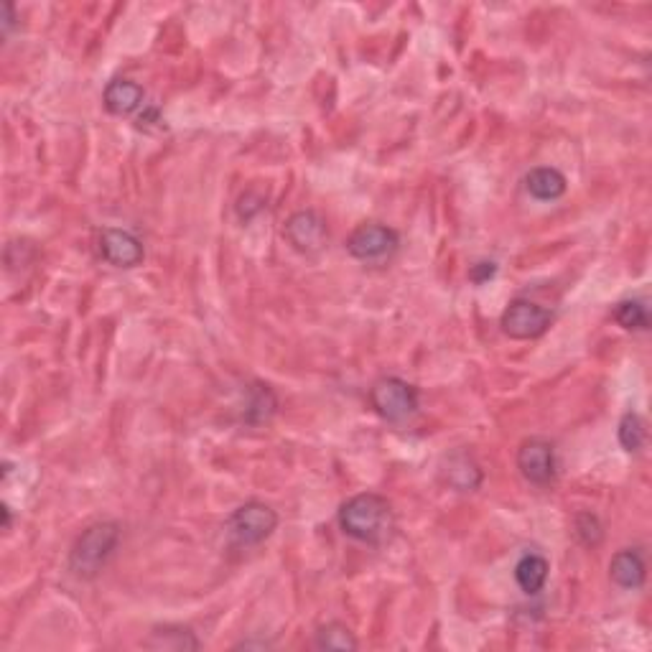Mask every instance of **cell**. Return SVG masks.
<instances>
[{"label":"cell","instance_id":"obj_11","mask_svg":"<svg viewBox=\"0 0 652 652\" xmlns=\"http://www.w3.org/2000/svg\"><path fill=\"white\" fill-rule=\"evenodd\" d=\"M609 579L624 591H635L645 586L647 563L640 548H622L609 561Z\"/></svg>","mask_w":652,"mask_h":652},{"label":"cell","instance_id":"obj_3","mask_svg":"<svg viewBox=\"0 0 652 652\" xmlns=\"http://www.w3.org/2000/svg\"><path fill=\"white\" fill-rule=\"evenodd\" d=\"M370 408L388 423L411 421L421 408V395L403 377H380L370 388Z\"/></svg>","mask_w":652,"mask_h":652},{"label":"cell","instance_id":"obj_2","mask_svg":"<svg viewBox=\"0 0 652 652\" xmlns=\"http://www.w3.org/2000/svg\"><path fill=\"white\" fill-rule=\"evenodd\" d=\"M120 543V525L115 520H102V523L90 525L82 530L77 540H74L72 553H69V571L77 579H95L100 574L105 563L113 558L115 548Z\"/></svg>","mask_w":652,"mask_h":652},{"label":"cell","instance_id":"obj_6","mask_svg":"<svg viewBox=\"0 0 652 652\" xmlns=\"http://www.w3.org/2000/svg\"><path fill=\"white\" fill-rule=\"evenodd\" d=\"M400 248V235L383 222H365L347 237V253L360 263H385Z\"/></svg>","mask_w":652,"mask_h":652},{"label":"cell","instance_id":"obj_1","mask_svg":"<svg viewBox=\"0 0 652 652\" xmlns=\"http://www.w3.org/2000/svg\"><path fill=\"white\" fill-rule=\"evenodd\" d=\"M337 523L347 538L367 543V546H380L393 535V505L388 497L377 495V492H360L339 507Z\"/></svg>","mask_w":652,"mask_h":652},{"label":"cell","instance_id":"obj_13","mask_svg":"<svg viewBox=\"0 0 652 652\" xmlns=\"http://www.w3.org/2000/svg\"><path fill=\"white\" fill-rule=\"evenodd\" d=\"M525 189L538 202H558L566 194L568 181L553 166H538V169L528 171V176H525Z\"/></svg>","mask_w":652,"mask_h":652},{"label":"cell","instance_id":"obj_15","mask_svg":"<svg viewBox=\"0 0 652 652\" xmlns=\"http://www.w3.org/2000/svg\"><path fill=\"white\" fill-rule=\"evenodd\" d=\"M548 561L540 553H525L518 563H515V584L520 586V591L528 596H535L543 591L548 581Z\"/></svg>","mask_w":652,"mask_h":652},{"label":"cell","instance_id":"obj_18","mask_svg":"<svg viewBox=\"0 0 652 652\" xmlns=\"http://www.w3.org/2000/svg\"><path fill=\"white\" fill-rule=\"evenodd\" d=\"M612 319L617 321L627 332H647L650 329V311H647L645 301L640 298H624L614 306Z\"/></svg>","mask_w":652,"mask_h":652},{"label":"cell","instance_id":"obj_5","mask_svg":"<svg viewBox=\"0 0 652 652\" xmlns=\"http://www.w3.org/2000/svg\"><path fill=\"white\" fill-rule=\"evenodd\" d=\"M553 311L546 306L535 304L530 298H512L510 306L502 311L500 329L505 337L518 339V342H528V339H538L551 329Z\"/></svg>","mask_w":652,"mask_h":652},{"label":"cell","instance_id":"obj_17","mask_svg":"<svg viewBox=\"0 0 652 652\" xmlns=\"http://www.w3.org/2000/svg\"><path fill=\"white\" fill-rule=\"evenodd\" d=\"M314 647L319 650H339V652H352L360 647L355 632L349 630L347 624L342 622H326L321 627H316L314 632Z\"/></svg>","mask_w":652,"mask_h":652},{"label":"cell","instance_id":"obj_23","mask_svg":"<svg viewBox=\"0 0 652 652\" xmlns=\"http://www.w3.org/2000/svg\"><path fill=\"white\" fill-rule=\"evenodd\" d=\"M13 26H16V8H13L11 3H6V6H3V34H11Z\"/></svg>","mask_w":652,"mask_h":652},{"label":"cell","instance_id":"obj_22","mask_svg":"<svg viewBox=\"0 0 652 652\" xmlns=\"http://www.w3.org/2000/svg\"><path fill=\"white\" fill-rule=\"evenodd\" d=\"M495 276L497 263H492V260H482V263H474L472 268H469V281L477 283V286H484V283L492 281Z\"/></svg>","mask_w":652,"mask_h":652},{"label":"cell","instance_id":"obj_21","mask_svg":"<svg viewBox=\"0 0 652 652\" xmlns=\"http://www.w3.org/2000/svg\"><path fill=\"white\" fill-rule=\"evenodd\" d=\"M263 209H265V197H260V194L253 192V189L237 199V217H240L242 222H250L253 217H258Z\"/></svg>","mask_w":652,"mask_h":652},{"label":"cell","instance_id":"obj_7","mask_svg":"<svg viewBox=\"0 0 652 652\" xmlns=\"http://www.w3.org/2000/svg\"><path fill=\"white\" fill-rule=\"evenodd\" d=\"M283 237L296 253L316 255L324 250L326 240H329V227H326L324 217L314 209H298L283 225Z\"/></svg>","mask_w":652,"mask_h":652},{"label":"cell","instance_id":"obj_9","mask_svg":"<svg viewBox=\"0 0 652 652\" xmlns=\"http://www.w3.org/2000/svg\"><path fill=\"white\" fill-rule=\"evenodd\" d=\"M439 474L446 487L461 492V495L477 492L484 484L482 467H479V461L467 449H456L451 454H446L444 461H441Z\"/></svg>","mask_w":652,"mask_h":652},{"label":"cell","instance_id":"obj_19","mask_svg":"<svg viewBox=\"0 0 652 652\" xmlns=\"http://www.w3.org/2000/svg\"><path fill=\"white\" fill-rule=\"evenodd\" d=\"M617 439H619V446H622L627 454H640L642 446L647 444L645 418H642L640 413H635V411L624 413V416L619 418Z\"/></svg>","mask_w":652,"mask_h":652},{"label":"cell","instance_id":"obj_10","mask_svg":"<svg viewBox=\"0 0 652 652\" xmlns=\"http://www.w3.org/2000/svg\"><path fill=\"white\" fill-rule=\"evenodd\" d=\"M100 255L105 263L113 268H135L146 258V248L143 242L128 230H118V227H107L100 235Z\"/></svg>","mask_w":652,"mask_h":652},{"label":"cell","instance_id":"obj_8","mask_svg":"<svg viewBox=\"0 0 652 652\" xmlns=\"http://www.w3.org/2000/svg\"><path fill=\"white\" fill-rule=\"evenodd\" d=\"M518 469L525 482L535 487H548L558 474L556 446L540 436L525 439L518 449Z\"/></svg>","mask_w":652,"mask_h":652},{"label":"cell","instance_id":"obj_12","mask_svg":"<svg viewBox=\"0 0 652 652\" xmlns=\"http://www.w3.org/2000/svg\"><path fill=\"white\" fill-rule=\"evenodd\" d=\"M102 102H105L107 113L125 118L146 105V90L133 79H113L102 92Z\"/></svg>","mask_w":652,"mask_h":652},{"label":"cell","instance_id":"obj_20","mask_svg":"<svg viewBox=\"0 0 652 652\" xmlns=\"http://www.w3.org/2000/svg\"><path fill=\"white\" fill-rule=\"evenodd\" d=\"M574 533L581 546L596 548L604 540V525L594 512H579L574 518Z\"/></svg>","mask_w":652,"mask_h":652},{"label":"cell","instance_id":"obj_24","mask_svg":"<svg viewBox=\"0 0 652 652\" xmlns=\"http://www.w3.org/2000/svg\"><path fill=\"white\" fill-rule=\"evenodd\" d=\"M0 512H3V530H11V525H13V512H11V507L3 505V507H0Z\"/></svg>","mask_w":652,"mask_h":652},{"label":"cell","instance_id":"obj_14","mask_svg":"<svg viewBox=\"0 0 652 652\" xmlns=\"http://www.w3.org/2000/svg\"><path fill=\"white\" fill-rule=\"evenodd\" d=\"M146 647H151V650L189 652L199 650L202 642L197 640L192 627H184V624H163V627H153V632L146 640Z\"/></svg>","mask_w":652,"mask_h":652},{"label":"cell","instance_id":"obj_16","mask_svg":"<svg viewBox=\"0 0 652 652\" xmlns=\"http://www.w3.org/2000/svg\"><path fill=\"white\" fill-rule=\"evenodd\" d=\"M278 411V398L273 393L270 385L253 383L248 390V403H245V421L253 423V426H260V423H268L270 418L276 416Z\"/></svg>","mask_w":652,"mask_h":652},{"label":"cell","instance_id":"obj_4","mask_svg":"<svg viewBox=\"0 0 652 652\" xmlns=\"http://www.w3.org/2000/svg\"><path fill=\"white\" fill-rule=\"evenodd\" d=\"M278 528V512L270 505L258 500H250L245 505L237 507L227 520V530H230L232 540L237 546H260L263 540L276 533Z\"/></svg>","mask_w":652,"mask_h":652}]
</instances>
